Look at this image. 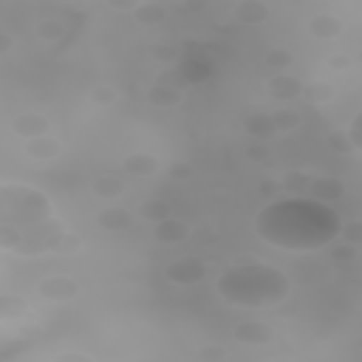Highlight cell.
Returning <instances> with one entry per match:
<instances>
[{
	"label": "cell",
	"instance_id": "1",
	"mask_svg": "<svg viewBox=\"0 0 362 362\" xmlns=\"http://www.w3.org/2000/svg\"><path fill=\"white\" fill-rule=\"evenodd\" d=\"M0 243L6 255L40 260L71 252L76 238L42 187L6 178L0 187Z\"/></svg>",
	"mask_w": 362,
	"mask_h": 362
},
{
	"label": "cell",
	"instance_id": "2",
	"mask_svg": "<svg viewBox=\"0 0 362 362\" xmlns=\"http://www.w3.org/2000/svg\"><path fill=\"white\" fill-rule=\"evenodd\" d=\"M252 229L272 249L308 255L328 249L339 238L342 218L328 201L308 195H286L260 206L252 221Z\"/></svg>",
	"mask_w": 362,
	"mask_h": 362
},
{
	"label": "cell",
	"instance_id": "3",
	"mask_svg": "<svg viewBox=\"0 0 362 362\" xmlns=\"http://www.w3.org/2000/svg\"><path fill=\"white\" fill-rule=\"evenodd\" d=\"M212 288H215L218 300L226 303L229 308L263 314V311H274L291 300L294 280L277 263H269L260 257H243V260L226 263L215 274Z\"/></svg>",
	"mask_w": 362,
	"mask_h": 362
},
{
	"label": "cell",
	"instance_id": "4",
	"mask_svg": "<svg viewBox=\"0 0 362 362\" xmlns=\"http://www.w3.org/2000/svg\"><path fill=\"white\" fill-rule=\"evenodd\" d=\"M342 139H345L348 150L362 158V107H356V110L348 116V122H345V127H342Z\"/></svg>",
	"mask_w": 362,
	"mask_h": 362
}]
</instances>
